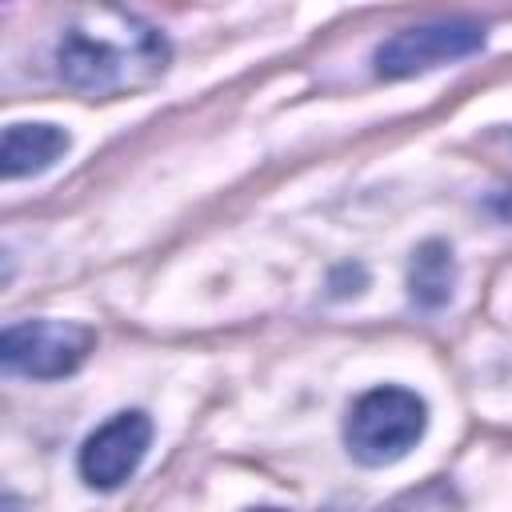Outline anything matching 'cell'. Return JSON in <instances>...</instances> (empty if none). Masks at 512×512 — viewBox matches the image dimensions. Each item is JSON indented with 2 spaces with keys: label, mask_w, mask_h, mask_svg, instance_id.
<instances>
[{
  "label": "cell",
  "mask_w": 512,
  "mask_h": 512,
  "mask_svg": "<svg viewBox=\"0 0 512 512\" xmlns=\"http://www.w3.org/2000/svg\"><path fill=\"white\" fill-rule=\"evenodd\" d=\"M428 428V404L400 384L364 392L344 420V444L364 468H388L404 460Z\"/></svg>",
  "instance_id": "2"
},
{
  "label": "cell",
  "mask_w": 512,
  "mask_h": 512,
  "mask_svg": "<svg viewBox=\"0 0 512 512\" xmlns=\"http://www.w3.org/2000/svg\"><path fill=\"white\" fill-rule=\"evenodd\" d=\"M148 444H152V420L144 412H116L112 420H104L84 444H80V456H76V468H80V480L88 488H100V492H112L120 488L148 456Z\"/></svg>",
  "instance_id": "5"
},
{
  "label": "cell",
  "mask_w": 512,
  "mask_h": 512,
  "mask_svg": "<svg viewBox=\"0 0 512 512\" xmlns=\"http://www.w3.org/2000/svg\"><path fill=\"white\" fill-rule=\"evenodd\" d=\"M488 40V28L468 20V16H448V20H424L412 28H400L396 36H388L372 64L376 76L384 80H404L416 72H432L440 64H456L464 56H476Z\"/></svg>",
  "instance_id": "3"
},
{
  "label": "cell",
  "mask_w": 512,
  "mask_h": 512,
  "mask_svg": "<svg viewBox=\"0 0 512 512\" xmlns=\"http://www.w3.org/2000/svg\"><path fill=\"white\" fill-rule=\"evenodd\" d=\"M496 220H504V224H512V188H504V192H496V196H488V204H484Z\"/></svg>",
  "instance_id": "8"
},
{
  "label": "cell",
  "mask_w": 512,
  "mask_h": 512,
  "mask_svg": "<svg viewBox=\"0 0 512 512\" xmlns=\"http://www.w3.org/2000/svg\"><path fill=\"white\" fill-rule=\"evenodd\" d=\"M96 344V332L76 320H20L0 336V360L8 372L32 380H60L76 372Z\"/></svg>",
  "instance_id": "4"
},
{
  "label": "cell",
  "mask_w": 512,
  "mask_h": 512,
  "mask_svg": "<svg viewBox=\"0 0 512 512\" xmlns=\"http://www.w3.org/2000/svg\"><path fill=\"white\" fill-rule=\"evenodd\" d=\"M168 60L164 32L116 0L80 4L56 40L60 80L100 100L152 88L168 72Z\"/></svg>",
  "instance_id": "1"
},
{
  "label": "cell",
  "mask_w": 512,
  "mask_h": 512,
  "mask_svg": "<svg viewBox=\"0 0 512 512\" xmlns=\"http://www.w3.org/2000/svg\"><path fill=\"white\" fill-rule=\"evenodd\" d=\"M72 148V136L60 124H8L0 140V168L8 180L36 176L52 168Z\"/></svg>",
  "instance_id": "6"
},
{
  "label": "cell",
  "mask_w": 512,
  "mask_h": 512,
  "mask_svg": "<svg viewBox=\"0 0 512 512\" xmlns=\"http://www.w3.org/2000/svg\"><path fill=\"white\" fill-rule=\"evenodd\" d=\"M456 288V256L444 240H424L412 252L408 268V292L420 308H444Z\"/></svg>",
  "instance_id": "7"
}]
</instances>
